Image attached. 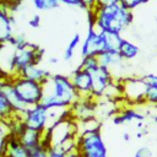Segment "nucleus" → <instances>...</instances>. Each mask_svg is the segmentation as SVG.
<instances>
[{
  "label": "nucleus",
  "instance_id": "obj_1",
  "mask_svg": "<svg viewBox=\"0 0 157 157\" xmlns=\"http://www.w3.org/2000/svg\"><path fill=\"white\" fill-rule=\"evenodd\" d=\"M87 18L90 26L96 27L101 32H113L121 34L128 29L132 21V10L124 6L121 2L98 6L87 10Z\"/></svg>",
  "mask_w": 157,
  "mask_h": 157
},
{
  "label": "nucleus",
  "instance_id": "obj_2",
  "mask_svg": "<svg viewBox=\"0 0 157 157\" xmlns=\"http://www.w3.org/2000/svg\"><path fill=\"white\" fill-rule=\"evenodd\" d=\"M43 88L44 93L40 103L48 109H69L80 98L70 76L66 75H52Z\"/></svg>",
  "mask_w": 157,
  "mask_h": 157
},
{
  "label": "nucleus",
  "instance_id": "obj_3",
  "mask_svg": "<svg viewBox=\"0 0 157 157\" xmlns=\"http://www.w3.org/2000/svg\"><path fill=\"white\" fill-rule=\"evenodd\" d=\"M44 55V50L33 43H29L21 49H15L11 54L7 69V76H20L23 70L32 65H39Z\"/></svg>",
  "mask_w": 157,
  "mask_h": 157
},
{
  "label": "nucleus",
  "instance_id": "obj_4",
  "mask_svg": "<svg viewBox=\"0 0 157 157\" xmlns=\"http://www.w3.org/2000/svg\"><path fill=\"white\" fill-rule=\"evenodd\" d=\"M76 151L81 157H109L101 129H93L77 134Z\"/></svg>",
  "mask_w": 157,
  "mask_h": 157
},
{
  "label": "nucleus",
  "instance_id": "obj_5",
  "mask_svg": "<svg viewBox=\"0 0 157 157\" xmlns=\"http://www.w3.org/2000/svg\"><path fill=\"white\" fill-rule=\"evenodd\" d=\"M11 80L20 99L27 107H32L40 103L44 93V88L42 83L23 76H12Z\"/></svg>",
  "mask_w": 157,
  "mask_h": 157
},
{
  "label": "nucleus",
  "instance_id": "obj_6",
  "mask_svg": "<svg viewBox=\"0 0 157 157\" xmlns=\"http://www.w3.org/2000/svg\"><path fill=\"white\" fill-rule=\"evenodd\" d=\"M18 118L25 124V126L42 132H45L52 125L49 109L45 108L42 103L28 107L21 115H18Z\"/></svg>",
  "mask_w": 157,
  "mask_h": 157
},
{
  "label": "nucleus",
  "instance_id": "obj_7",
  "mask_svg": "<svg viewBox=\"0 0 157 157\" xmlns=\"http://www.w3.org/2000/svg\"><path fill=\"white\" fill-rule=\"evenodd\" d=\"M123 99L130 104H146V90L147 82L145 77H125L120 78Z\"/></svg>",
  "mask_w": 157,
  "mask_h": 157
},
{
  "label": "nucleus",
  "instance_id": "obj_8",
  "mask_svg": "<svg viewBox=\"0 0 157 157\" xmlns=\"http://www.w3.org/2000/svg\"><path fill=\"white\" fill-rule=\"evenodd\" d=\"M91 74V78H92V92L91 96L94 99H101L105 96L107 91L109 90V87L114 83L115 77L113 75V72L103 66H98L94 70L90 71Z\"/></svg>",
  "mask_w": 157,
  "mask_h": 157
},
{
  "label": "nucleus",
  "instance_id": "obj_9",
  "mask_svg": "<svg viewBox=\"0 0 157 157\" xmlns=\"http://www.w3.org/2000/svg\"><path fill=\"white\" fill-rule=\"evenodd\" d=\"M81 56H98L104 52V39L103 33L93 26H88L86 37L81 42Z\"/></svg>",
  "mask_w": 157,
  "mask_h": 157
},
{
  "label": "nucleus",
  "instance_id": "obj_10",
  "mask_svg": "<svg viewBox=\"0 0 157 157\" xmlns=\"http://www.w3.org/2000/svg\"><path fill=\"white\" fill-rule=\"evenodd\" d=\"M98 108V101L92 97H80L70 108V117L75 121H82L88 120L92 118H96Z\"/></svg>",
  "mask_w": 157,
  "mask_h": 157
},
{
  "label": "nucleus",
  "instance_id": "obj_11",
  "mask_svg": "<svg viewBox=\"0 0 157 157\" xmlns=\"http://www.w3.org/2000/svg\"><path fill=\"white\" fill-rule=\"evenodd\" d=\"M1 157H31V150H28L15 135L7 134L1 144Z\"/></svg>",
  "mask_w": 157,
  "mask_h": 157
},
{
  "label": "nucleus",
  "instance_id": "obj_12",
  "mask_svg": "<svg viewBox=\"0 0 157 157\" xmlns=\"http://www.w3.org/2000/svg\"><path fill=\"white\" fill-rule=\"evenodd\" d=\"M13 22L10 7L0 0V45L7 44L13 36Z\"/></svg>",
  "mask_w": 157,
  "mask_h": 157
},
{
  "label": "nucleus",
  "instance_id": "obj_13",
  "mask_svg": "<svg viewBox=\"0 0 157 157\" xmlns=\"http://www.w3.org/2000/svg\"><path fill=\"white\" fill-rule=\"evenodd\" d=\"M70 80H71L74 87L76 88V91L78 92L80 97H92L91 96L92 78H91V74L88 71L77 66V69L74 70L72 74L70 75Z\"/></svg>",
  "mask_w": 157,
  "mask_h": 157
},
{
  "label": "nucleus",
  "instance_id": "obj_14",
  "mask_svg": "<svg viewBox=\"0 0 157 157\" xmlns=\"http://www.w3.org/2000/svg\"><path fill=\"white\" fill-rule=\"evenodd\" d=\"M0 90L4 92V94L6 96L9 103L11 104L12 109L15 110V113L17 115H21L28 107L20 99L15 87H13V83H12V80L10 76L5 77L2 81H0Z\"/></svg>",
  "mask_w": 157,
  "mask_h": 157
},
{
  "label": "nucleus",
  "instance_id": "obj_15",
  "mask_svg": "<svg viewBox=\"0 0 157 157\" xmlns=\"http://www.w3.org/2000/svg\"><path fill=\"white\" fill-rule=\"evenodd\" d=\"M146 115L141 112L136 110L135 108H124L118 110L113 117V123L115 125H124L131 121H142L145 120Z\"/></svg>",
  "mask_w": 157,
  "mask_h": 157
},
{
  "label": "nucleus",
  "instance_id": "obj_16",
  "mask_svg": "<svg viewBox=\"0 0 157 157\" xmlns=\"http://www.w3.org/2000/svg\"><path fill=\"white\" fill-rule=\"evenodd\" d=\"M97 58H98L99 65L103 66V67L109 69L112 72H113L114 69L121 66L123 65V61H124L120 58V55H119L118 52H112V50H104Z\"/></svg>",
  "mask_w": 157,
  "mask_h": 157
},
{
  "label": "nucleus",
  "instance_id": "obj_17",
  "mask_svg": "<svg viewBox=\"0 0 157 157\" xmlns=\"http://www.w3.org/2000/svg\"><path fill=\"white\" fill-rule=\"evenodd\" d=\"M20 76L27 77L29 80H33V81H37V82L44 85L49 80L52 74L48 70L40 67L39 65H32V66H28L26 70H23V72Z\"/></svg>",
  "mask_w": 157,
  "mask_h": 157
},
{
  "label": "nucleus",
  "instance_id": "obj_18",
  "mask_svg": "<svg viewBox=\"0 0 157 157\" xmlns=\"http://www.w3.org/2000/svg\"><path fill=\"white\" fill-rule=\"evenodd\" d=\"M118 53H119L120 58H121L124 61H128V60H132V59H135V58L139 55V53H140V48H139L135 43H132V42L125 39V38H123Z\"/></svg>",
  "mask_w": 157,
  "mask_h": 157
},
{
  "label": "nucleus",
  "instance_id": "obj_19",
  "mask_svg": "<svg viewBox=\"0 0 157 157\" xmlns=\"http://www.w3.org/2000/svg\"><path fill=\"white\" fill-rule=\"evenodd\" d=\"M18 115L15 113V110L12 109L11 104L9 103L6 96L4 94V92L0 90V120L4 121H9V120H15Z\"/></svg>",
  "mask_w": 157,
  "mask_h": 157
},
{
  "label": "nucleus",
  "instance_id": "obj_20",
  "mask_svg": "<svg viewBox=\"0 0 157 157\" xmlns=\"http://www.w3.org/2000/svg\"><path fill=\"white\" fill-rule=\"evenodd\" d=\"M102 33H103V39H104V50L118 52L121 44V40H123V36L119 33H113V32H102Z\"/></svg>",
  "mask_w": 157,
  "mask_h": 157
},
{
  "label": "nucleus",
  "instance_id": "obj_21",
  "mask_svg": "<svg viewBox=\"0 0 157 157\" xmlns=\"http://www.w3.org/2000/svg\"><path fill=\"white\" fill-rule=\"evenodd\" d=\"M81 34L80 33H75L72 36V38L69 40L66 48H65V52H64V60H71L74 58V54L76 52V49L78 48V45H81Z\"/></svg>",
  "mask_w": 157,
  "mask_h": 157
},
{
  "label": "nucleus",
  "instance_id": "obj_22",
  "mask_svg": "<svg viewBox=\"0 0 157 157\" xmlns=\"http://www.w3.org/2000/svg\"><path fill=\"white\" fill-rule=\"evenodd\" d=\"M33 6L38 11H49L59 7V0H32Z\"/></svg>",
  "mask_w": 157,
  "mask_h": 157
},
{
  "label": "nucleus",
  "instance_id": "obj_23",
  "mask_svg": "<svg viewBox=\"0 0 157 157\" xmlns=\"http://www.w3.org/2000/svg\"><path fill=\"white\" fill-rule=\"evenodd\" d=\"M99 66V63H98V58L97 56H85L81 59V63L78 65V67L86 70V71H92L94 70L96 67Z\"/></svg>",
  "mask_w": 157,
  "mask_h": 157
},
{
  "label": "nucleus",
  "instance_id": "obj_24",
  "mask_svg": "<svg viewBox=\"0 0 157 157\" xmlns=\"http://www.w3.org/2000/svg\"><path fill=\"white\" fill-rule=\"evenodd\" d=\"M49 142L47 141V137L44 141L38 145L37 147L31 150V157H48V148H49Z\"/></svg>",
  "mask_w": 157,
  "mask_h": 157
},
{
  "label": "nucleus",
  "instance_id": "obj_25",
  "mask_svg": "<svg viewBox=\"0 0 157 157\" xmlns=\"http://www.w3.org/2000/svg\"><path fill=\"white\" fill-rule=\"evenodd\" d=\"M146 104H151L157 107V86L148 85L147 83V90H146Z\"/></svg>",
  "mask_w": 157,
  "mask_h": 157
},
{
  "label": "nucleus",
  "instance_id": "obj_26",
  "mask_svg": "<svg viewBox=\"0 0 157 157\" xmlns=\"http://www.w3.org/2000/svg\"><path fill=\"white\" fill-rule=\"evenodd\" d=\"M7 44L13 47L15 49H21V48H25L28 44V42H27V39L25 38L23 34H13Z\"/></svg>",
  "mask_w": 157,
  "mask_h": 157
},
{
  "label": "nucleus",
  "instance_id": "obj_27",
  "mask_svg": "<svg viewBox=\"0 0 157 157\" xmlns=\"http://www.w3.org/2000/svg\"><path fill=\"white\" fill-rule=\"evenodd\" d=\"M148 1H150V0H121L120 2H121L124 6H126L128 9L134 10V9H136V7H139V6L144 5V4H146V2H148Z\"/></svg>",
  "mask_w": 157,
  "mask_h": 157
},
{
  "label": "nucleus",
  "instance_id": "obj_28",
  "mask_svg": "<svg viewBox=\"0 0 157 157\" xmlns=\"http://www.w3.org/2000/svg\"><path fill=\"white\" fill-rule=\"evenodd\" d=\"M152 156L153 152L148 146H140L134 153V157H152Z\"/></svg>",
  "mask_w": 157,
  "mask_h": 157
},
{
  "label": "nucleus",
  "instance_id": "obj_29",
  "mask_svg": "<svg viewBox=\"0 0 157 157\" xmlns=\"http://www.w3.org/2000/svg\"><path fill=\"white\" fill-rule=\"evenodd\" d=\"M48 157H65V152L56 146H49L48 148Z\"/></svg>",
  "mask_w": 157,
  "mask_h": 157
},
{
  "label": "nucleus",
  "instance_id": "obj_30",
  "mask_svg": "<svg viewBox=\"0 0 157 157\" xmlns=\"http://www.w3.org/2000/svg\"><path fill=\"white\" fill-rule=\"evenodd\" d=\"M60 4L66 5V6H72V7H80L83 9V5L81 2V0H59Z\"/></svg>",
  "mask_w": 157,
  "mask_h": 157
},
{
  "label": "nucleus",
  "instance_id": "obj_31",
  "mask_svg": "<svg viewBox=\"0 0 157 157\" xmlns=\"http://www.w3.org/2000/svg\"><path fill=\"white\" fill-rule=\"evenodd\" d=\"M28 26L32 28H38L40 26V16L38 13L33 15L29 20H28Z\"/></svg>",
  "mask_w": 157,
  "mask_h": 157
},
{
  "label": "nucleus",
  "instance_id": "obj_32",
  "mask_svg": "<svg viewBox=\"0 0 157 157\" xmlns=\"http://www.w3.org/2000/svg\"><path fill=\"white\" fill-rule=\"evenodd\" d=\"M144 77L148 85L157 86V74H148V75H145Z\"/></svg>",
  "mask_w": 157,
  "mask_h": 157
},
{
  "label": "nucleus",
  "instance_id": "obj_33",
  "mask_svg": "<svg viewBox=\"0 0 157 157\" xmlns=\"http://www.w3.org/2000/svg\"><path fill=\"white\" fill-rule=\"evenodd\" d=\"M1 1H4V2L10 7V10L12 11V10H13V9H16V7H17V6L23 1V0H1Z\"/></svg>",
  "mask_w": 157,
  "mask_h": 157
},
{
  "label": "nucleus",
  "instance_id": "obj_34",
  "mask_svg": "<svg viewBox=\"0 0 157 157\" xmlns=\"http://www.w3.org/2000/svg\"><path fill=\"white\" fill-rule=\"evenodd\" d=\"M82 5H83V9L87 11V10H91L96 6V0H81Z\"/></svg>",
  "mask_w": 157,
  "mask_h": 157
},
{
  "label": "nucleus",
  "instance_id": "obj_35",
  "mask_svg": "<svg viewBox=\"0 0 157 157\" xmlns=\"http://www.w3.org/2000/svg\"><path fill=\"white\" fill-rule=\"evenodd\" d=\"M121 0H96V5L98 6H104V5H112V4H117L120 2Z\"/></svg>",
  "mask_w": 157,
  "mask_h": 157
},
{
  "label": "nucleus",
  "instance_id": "obj_36",
  "mask_svg": "<svg viewBox=\"0 0 157 157\" xmlns=\"http://www.w3.org/2000/svg\"><path fill=\"white\" fill-rule=\"evenodd\" d=\"M147 135H148V130L146 129V126L142 128V129H139L137 132H136V137H137V139H142V137H145V136H147Z\"/></svg>",
  "mask_w": 157,
  "mask_h": 157
},
{
  "label": "nucleus",
  "instance_id": "obj_37",
  "mask_svg": "<svg viewBox=\"0 0 157 157\" xmlns=\"http://www.w3.org/2000/svg\"><path fill=\"white\" fill-rule=\"evenodd\" d=\"M65 157H81V156L78 155V152H77V151H71V152L65 153Z\"/></svg>",
  "mask_w": 157,
  "mask_h": 157
},
{
  "label": "nucleus",
  "instance_id": "obj_38",
  "mask_svg": "<svg viewBox=\"0 0 157 157\" xmlns=\"http://www.w3.org/2000/svg\"><path fill=\"white\" fill-rule=\"evenodd\" d=\"M123 140H124V141H129V140H130V134L126 132V131L123 132Z\"/></svg>",
  "mask_w": 157,
  "mask_h": 157
},
{
  "label": "nucleus",
  "instance_id": "obj_39",
  "mask_svg": "<svg viewBox=\"0 0 157 157\" xmlns=\"http://www.w3.org/2000/svg\"><path fill=\"white\" fill-rule=\"evenodd\" d=\"M58 61H59V59H58V58H55V56L49 58V63H50V64H56Z\"/></svg>",
  "mask_w": 157,
  "mask_h": 157
},
{
  "label": "nucleus",
  "instance_id": "obj_40",
  "mask_svg": "<svg viewBox=\"0 0 157 157\" xmlns=\"http://www.w3.org/2000/svg\"><path fill=\"white\" fill-rule=\"evenodd\" d=\"M5 77H7V76H6V75H5L4 72H1V71H0V81H2V80H4Z\"/></svg>",
  "mask_w": 157,
  "mask_h": 157
},
{
  "label": "nucleus",
  "instance_id": "obj_41",
  "mask_svg": "<svg viewBox=\"0 0 157 157\" xmlns=\"http://www.w3.org/2000/svg\"><path fill=\"white\" fill-rule=\"evenodd\" d=\"M152 120H153V123H156V124H157V114H155V115L152 117Z\"/></svg>",
  "mask_w": 157,
  "mask_h": 157
},
{
  "label": "nucleus",
  "instance_id": "obj_42",
  "mask_svg": "<svg viewBox=\"0 0 157 157\" xmlns=\"http://www.w3.org/2000/svg\"><path fill=\"white\" fill-rule=\"evenodd\" d=\"M1 47H2V45H0V50H1ZM0 71H1V67H0ZM1 72H2V71H1Z\"/></svg>",
  "mask_w": 157,
  "mask_h": 157
},
{
  "label": "nucleus",
  "instance_id": "obj_43",
  "mask_svg": "<svg viewBox=\"0 0 157 157\" xmlns=\"http://www.w3.org/2000/svg\"><path fill=\"white\" fill-rule=\"evenodd\" d=\"M0 157H1V156H0Z\"/></svg>",
  "mask_w": 157,
  "mask_h": 157
}]
</instances>
